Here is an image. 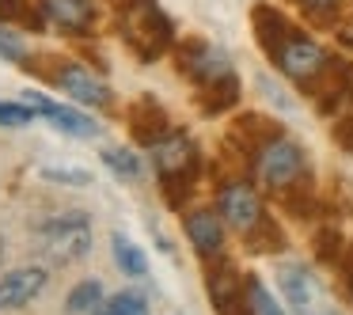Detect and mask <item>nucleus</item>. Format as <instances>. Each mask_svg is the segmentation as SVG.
Returning <instances> with one entry per match:
<instances>
[{
  "label": "nucleus",
  "instance_id": "obj_25",
  "mask_svg": "<svg viewBox=\"0 0 353 315\" xmlns=\"http://www.w3.org/2000/svg\"><path fill=\"white\" fill-rule=\"evenodd\" d=\"M0 262H4V236H0Z\"/></svg>",
  "mask_w": 353,
  "mask_h": 315
},
{
  "label": "nucleus",
  "instance_id": "obj_12",
  "mask_svg": "<svg viewBox=\"0 0 353 315\" xmlns=\"http://www.w3.org/2000/svg\"><path fill=\"white\" fill-rule=\"evenodd\" d=\"M209 296L216 304V315H254L251 300H243V285H239L232 266H221L209 274Z\"/></svg>",
  "mask_w": 353,
  "mask_h": 315
},
{
  "label": "nucleus",
  "instance_id": "obj_1",
  "mask_svg": "<svg viewBox=\"0 0 353 315\" xmlns=\"http://www.w3.org/2000/svg\"><path fill=\"white\" fill-rule=\"evenodd\" d=\"M118 31H122L125 46L141 57V61H152L163 50L171 46V19L168 12L156 4V0H125L122 12H118Z\"/></svg>",
  "mask_w": 353,
  "mask_h": 315
},
{
  "label": "nucleus",
  "instance_id": "obj_7",
  "mask_svg": "<svg viewBox=\"0 0 353 315\" xmlns=\"http://www.w3.org/2000/svg\"><path fill=\"white\" fill-rule=\"evenodd\" d=\"M277 285H281V296L292 304L296 315L330 312V307L323 304V289H319V281H315V274L307 266H300V262H285V266L277 270Z\"/></svg>",
  "mask_w": 353,
  "mask_h": 315
},
{
  "label": "nucleus",
  "instance_id": "obj_20",
  "mask_svg": "<svg viewBox=\"0 0 353 315\" xmlns=\"http://www.w3.org/2000/svg\"><path fill=\"white\" fill-rule=\"evenodd\" d=\"M42 179H50V183H65V186H88L92 183V175L80 167H42Z\"/></svg>",
  "mask_w": 353,
  "mask_h": 315
},
{
  "label": "nucleus",
  "instance_id": "obj_9",
  "mask_svg": "<svg viewBox=\"0 0 353 315\" xmlns=\"http://www.w3.org/2000/svg\"><path fill=\"white\" fill-rule=\"evenodd\" d=\"M23 103L34 110V114L50 118V122H54L61 133H69V137H99V125H95L88 114H80V110L61 107V103L46 99V95H39V92H23Z\"/></svg>",
  "mask_w": 353,
  "mask_h": 315
},
{
  "label": "nucleus",
  "instance_id": "obj_18",
  "mask_svg": "<svg viewBox=\"0 0 353 315\" xmlns=\"http://www.w3.org/2000/svg\"><path fill=\"white\" fill-rule=\"evenodd\" d=\"M95 315H148V304L141 292H118V296L103 300Z\"/></svg>",
  "mask_w": 353,
  "mask_h": 315
},
{
  "label": "nucleus",
  "instance_id": "obj_11",
  "mask_svg": "<svg viewBox=\"0 0 353 315\" xmlns=\"http://www.w3.org/2000/svg\"><path fill=\"white\" fill-rule=\"evenodd\" d=\"M54 84L61 88L65 95H72L77 103H84V107H107V103H110L107 88H103L88 69H80V65H57V69H54Z\"/></svg>",
  "mask_w": 353,
  "mask_h": 315
},
{
  "label": "nucleus",
  "instance_id": "obj_24",
  "mask_svg": "<svg viewBox=\"0 0 353 315\" xmlns=\"http://www.w3.org/2000/svg\"><path fill=\"white\" fill-rule=\"evenodd\" d=\"M0 12H16V4L12 0H0Z\"/></svg>",
  "mask_w": 353,
  "mask_h": 315
},
{
  "label": "nucleus",
  "instance_id": "obj_13",
  "mask_svg": "<svg viewBox=\"0 0 353 315\" xmlns=\"http://www.w3.org/2000/svg\"><path fill=\"white\" fill-rule=\"evenodd\" d=\"M224 216L213 213V209H194L190 216H186V236H190L194 251L201 254V258H216L224 247Z\"/></svg>",
  "mask_w": 353,
  "mask_h": 315
},
{
  "label": "nucleus",
  "instance_id": "obj_14",
  "mask_svg": "<svg viewBox=\"0 0 353 315\" xmlns=\"http://www.w3.org/2000/svg\"><path fill=\"white\" fill-rule=\"evenodd\" d=\"M42 8H46V16L54 19L57 27H65V31H72V34H84L88 27L95 23L92 0H42Z\"/></svg>",
  "mask_w": 353,
  "mask_h": 315
},
{
  "label": "nucleus",
  "instance_id": "obj_21",
  "mask_svg": "<svg viewBox=\"0 0 353 315\" xmlns=\"http://www.w3.org/2000/svg\"><path fill=\"white\" fill-rule=\"evenodd\" d=\"M23 54H27L23 39L8 27H0V61H23Z\"/></svg>",
  "mask_w": 353,
  "mask_h": 315
},
{
  "label": "nucleus",
  "instance_id": "obj_17",
  "mask_svg": "<svg viewBox=\"0 0 353 315\" xmlns=\"http://www.w3.org/2000/svg\"><path fill=\"white\" fill-rule=\"evenodd\" d=\"M103 163H107L118 179H125V183H137L141 179V160L133 152H125V148H103Z\"/></svg>",
  "mask_w": 353,
  "mask_h": 315
},
{
  "label": "nucleus",
  "instance_id": "obj_3",
  "mask_svg": "<svg viewBox=\"0 0 353 315\" xmlns=\"http://www.w3.org/2000/svg\"><path fill=\"white\" fill-rule=\"evenodd\" d=\"M152 163H156V175H160L168 198L179 205V198L190 190L194 171H198V152H194V145L183 133H168L163 141L152 145Z\"/></svg>",
  "mask_w": 353,
  "mask_h": 315
},
{
  "label": "nucleus",
  "instance_id": "obj_2",
  "mask_svg": "<svg viewBox=\"0 0 353 315\" xmlns=\"http://www.w3.org/2000/svg\"><path fill=\"white\" fill-rule=\"evenodd\" d=\"M34 239H39V251L46 262L69 266V262L84 258L92 251V221H88L84 209H65V213H54L46 221H39Z\"/></svg>",
  "mask_w": 353,
  "mask_h": 315
},
{
  "label": "nucleus",
  "instance_id": "obj_19",
  "mask_svg": "<svg viewBox=\"0 0 353 315\" xmlns=\"http://www.w3.org/2000/svg\"><path fill=\"white\" fill-rule=\"evenodd\" d=\"M247 300H251L254 315H285V312H281V304H277V300L270 296V289L259 281V277H251V281H247Z\"/></svg>",
  "mask_w": 353,
  "mask_h": 315
},
{
  "label": "nucleus",
  "instance_id": "obj_8",
  "mask_svg": "<svg viewBox=\"0 0 353 315\" xmlns=\"http://www.w3.org/2000/svg\"><path fill=\"white\" fill-rule=\"evenodd\" d=\"M221 216L239 232H254L262 224V205L259 194L251 190L247 183H228L221 190Z\"/></svg>",
  "mask_w": 353,
  "mask_h": 315
},
{
  "label": "nucleus",
  "instance_id": "obj_23",
  "mask_svg": "<svg viewBox=\"0 0 353 315\" xmlns=\"http://www.w3.org/2000/svg\"><path fill=\"white\" fill-rule=\"evenodd\" d=\"M300 4H304L312 16H330V12H338V4H342V0H300Z\"/></svg>",
  "mask_w": 353,
  "mask_h": 315
},
{
  "label": "nucleus",
  "instance_id": "obj_10",
  "mask_svg": "<svg viewBox=\"0 0 353 315\" xmlns=\"http://www.w3.org/2000/svg\"><path fill=\"white\" fill-rule=\"evenodd\" d=\"M46 289V270L42 266H19L0 277V312H16V307L31 304L39 292Z\"/></svg>",
  "mask_w": 353,
  "mask_h": 315
},
{
  "label": "nucleus",
  "instance_id": "obj_6",
  "mask_svg": "<svg viewBox=\"0 0 353 315\" xmlns=\"http://www.w3.org/2000/svg\"><path fill=\"white\" fill-rule=\"evenodd\" d=\"M270 54H274L277 69H281L289 80H296V84H312V80L327 69V54H323V46L312 42V39H304V34H296V31L285 34Z\"/></svg>",
  "mask_w": 353,
  "mask_h": 315
},
{
  "label": "nucleus",
  "instance_id": "obj_16",
  "mask_svg": "<svg viewBox=\"0 0 353 315\" xmlns=\"http://www.w3.org/2000/svg\"><path fill=\"white\" fill-rule=\"evenodd\" d=\"M103 304V285L95 281V277H88V281H80L77 289L69 292V300H65V312L69 315H95Z\"/></svg>",
  "mask_w": 353,
  "mask_h": 315
},
{
  "label": "nucleus",
  "instance_id": "obj_15",
  "mask_svg": "<svg viewBox=\"0 0 353 315\" xmlns=\"http://www.w3.org/2000/svg\"><path fill=\"white\" fill-rule=\"evenodd\" d=\"M110 251H114V262H118L122 274H130V277H145L148 274V258L141 254V247L133 243L130 236L114 232V236H110Z\"/></svg>",
  "mask_w": 353,
  "mask_h": 315
},
{
  "label": "nucleus",
  "instance_id": "obj_4",
  "mask_svg": "<svg viewBox=\"0 0 353 315\" xmlns=\"http://www.w3.org/2000/svg\"><path fill=\"white\" fill-rule=\"evenodd\" d=\"M179 65H183V72H190L201 88H209V92H224L228 99H236V77H232V65H228V57H224L216 46H209V42H190L186 50H179Z\"/></svg>",
  "mask_w": 353,
  "mask_h": 315
},
{
  "label": "nucleus",
  "instance_id": "obj_22",
  "mask_svg": "<svg viewBox=\"0 0 353 315\" xmlns=\"http://www.w3.org/2000/svg\"><path fill=\"white\" fill-rule=\"evenodd\" d=\"M34 122V110L27 103H0V125H27Z\"/></svg>",
  "mask_w": 353,
  "mask_h": 315
},
{
  "label": "nucleus",
  "instance_id": "obj_5",
  "mask_svg": "<svg viewBox=\"0 0 353 315\" xmlns=\"http://www.w3.org/2000/svg\"><path fill=\"white\" fill-rule=\"evenodd\" d=\"M259 175H262V183H266L270 190L292 186L300 175H304V148H300L296 141L281 137V133L266 137L262 148H259Z\"/></svg>",
  "mask_w": 353,
  "mask_h": 315
}]
</instances>
